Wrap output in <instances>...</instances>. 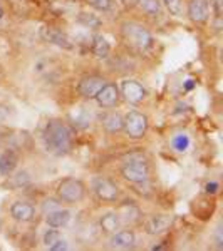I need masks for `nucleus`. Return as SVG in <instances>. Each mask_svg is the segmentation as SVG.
Here are the masks:
<instances>
[{
	"instance_id": "f257e3e1",
	"label": "nucleus",
	"mask_w": 223,
	"mask_h": 251,
	"mask_svg": "<svg viewBox=\"0 0 223 251\" xmlns=\"http://www.w3.org/2000/svg\"><path fill=\"white\" fill-rule=\"evenodd\" d=\"M44 143L49 152L56 156H66L74 148L72 129L60 121H49L44 129Z\"/></svg>"
},
{
	"instance_id": "f03ea898",
	"label": "nucleus",
	"mask_w": 223,
	"mask_h": 251,
	"mask_svg": "<svg viewBox=\"0 0 223 251\" xmlns=\"http://www.w3.org/2000/svg\"><path fill=\"white\" fill-rule=\"evenodd\" d=\"M121 34H123V39L126 40L128 46H131L133 49L141 52L151 49L153 42H155L149 30L136 22H124L121 25Z\"/></svg>"
},
{
	"instance_id": "7ed1b4c3",
	"label": "nucleus",
	"mask_w": 223,
	"mask_h": 251,
	"mask_svg": "<svg viewBox=\"0 0 223 251\" xmlns=\"http://www.w3.org/2000/svg\"><path fill=\"white\" fill-rule=\"evenodd\" d=\"M84 194H86L84 184L79 179H74V177H66L57 186V196L64 203L69 204L79 203V201L84 200Z\"/></svg>"
},
{
	"instance_id": "20e7f679",
	"label": "nucleus",
	"mask_w": 223,
	"mask_h": 251,
	"mask_svg": "<svg viewBox=\"0 0 223 251\" xmlns=\"http://www.w3.org/2000/svg\"><path fill=\"white\" fill-rule=\"evenodd\" d=\"M123 129L131 139H141L148 131V117L139 111H129L123 117Z\"/></svg>"
},
{
	"instance_id": "39448f33",
	"label": "nucleus",
	"mask_w": 223,
	"mask_h": 251,
	"mask_svg": "<svg viewBox=\"0 0 223 251\" xmlns=\"http://www.w3.org/2000/svg\"><path fill=\"white\" fill-rule=\"evenodd\" d=\"M121 176L133 184H143L149 177L148 163H126L121 168Z\"/></svg>"
},
{
	"instance_id": "423d86ee",
	"label": "nucleus",
	"mask_w": 223,
	"mask_h": 251,
	"mask_svg": "<svg viewBox=\"0 0 223 251\" xmlns=\"http://www.w3.org/2000/svg\"><path fill=\"white\" fill-rule=\"evenodd\" d=\"M92 189H94L96 196L101 201H106V203H114V201H117V198H119V188H117V184L112 183L108 177L96 179L94 184H92Z\"/></svg>"
},
{
	"instance_id": "0eeeda50",
	"label": "nucleus",
	"mask_w": 223,
	"mask_h": 251,
	"mask_svg": "<svg viewBox=\"0 0 223 251\" xmlns=\"http://www.w3.org/2000/svg\"><path fill=\"white\" fill-rule=\"evenodd\" d=\"M104 84H106V79L99 77V75H87V77H83L79 80L78 92L84 99H94Z\"/></svg>"
},
{
	"instance_id": "6e6552de",
	"label": "nucleus",
	"mask_w": 223,
	"mask_h": 251,
	"mask_svg": "<svg viewBox=\"0 0 223 251\" xmlns=\"http://www.w3.org/2000/svg\"><path fill=\"white\" fill-rule=\"evenodd\" d=\"M121 94L131 104H141L146 99V89L138 80H123L121 84Z\"/></svg>"
},
{
	"instance_id": "1a4fd4ad",
	"label": "nucleus",
	"mask_w": 223,
	"mask_h": 251,
	"mask_svg": "<svg viewBox=\"0 0 223 251\" xmlns=\"http://www.w3.org/2000/svg\"><path fill=\"white\" fill-rule=\"evenodd\" d=\"M94 99L97 100V104L104 109L116 107L117 102H119V89L116 87V84L106 82L103 87H101V91L96 94Z\"/></svg>"
},
{
	"instance_id": "9d476101",
	"label": "nucleus",
	"mask_w": 223,
	"mask_h": 251,
	"mask_svg": "<svg viewBox=\"0 0 223 251\" xmlns=\"http://www.w3.org/2000/svg\"><path fill=\"white\" fill-rule=\"evenodd\" d=\"M173 225V216L169 214H156V216H151L144 225V229L148 234L155 236V234H161L165 231H168Z\"/></svg>"
},
{
	"instance_id": "9b49d317",
	"label": "nucleus",
	"mask_w": 223,
	"mask_h": 251,
	"mask_svg": "<svg viewBox=\"0 0 223 251\" xmlns=\"http://www.w3.org/2000/svg\"><path fill=\"white\" fill-rule=\"evenodd\" d=\"M40 35H42V39L46 40V42H51L57 47H62V49L74 47V44L69 39V35L64 34L62 30L56 29V27H44V29L40 30Z\"/></svg>"
},
{
	"instance_id": "f8f14e48",
	"label": "nucleus",
	"mask_w": 223,
	"mask_h": 251,
	"mask_svg": "<svg viewBox=\"0 0 223 251\" xmlns=\"http://www.w3.org/2000/svg\"><path fill=\"white\" fill-rule=\"evenodd\" d=\"M188 15L195 24H206L210 17L208 0H190Z\"/></svg>"
},
{
	"instance_id": "ddd939ff",
	"label": "nucleus",
	"mask_w": 223,
	"mask_h": 251,
	"mask_svg": "<svg viewBox=\"0 0 223 251\" xmlns=\"http://www.w3.org/2000/svg\"><path fill=\"white\" fill-rule=\"evenodd\" d=\"M34 206L26 203V201H17V203L12 204L10 208V214L15 221H20V223H27V221H32L34 220Z\"/></svg>"
},
{
	"instance_id": "4468645a",
	"label": "nucleus",
	"mask_w": 223,
	"mask_h": 251,
	"mask_svg": "<svg viewBox=\"0 0 223 251\" xmlns=\"http://www.w3.org/2000/svg\"><path fill=\"white\" fill-rule=\"evenodd\" d=\"M135 243H136L135 233L129 231V229H123V231L114 233V236L111 240V246L117 250H131L135 248Z\"/></svg>"
},
{
	"instance_id": "2eb2a0df",
	"label": "nucleus",
	"mask_w": 223,
	"mask_h": 251,
	"mask_svg": "<svg viewBox=\"0 0 223 251\" xmlns=\"http://www.w3.org/2000/svg\"><path fill=\"white\" fill-rule=\"evenodd\" d=\"M19 157L14 151H5L0 154V176H10L15 171Z\"/></svg>"
},
{
	"instance_id": "dca6fc26",
	"label": "nucleus",
	"mask_w": 223,
	"mask_h": 251,
	"mask_svg": "<svg viewBox=\"0 0 223 251\" xmlns=\"http://www.w3.org/2000/svg\"><path fill=\"white\" fill-rule=\"evenodd\" d=\"M117 216H119V221L124 223V225H135V223L139 220L141 213L135 204H131L129 201H126V203L119 208Z\"/></svg>"
},
{
	"instance_id": "f3484780",
	"label": "nucleus",
	"mask_w": 223,
	"mask_h": 251,
	"mask_svg": "<svg viewBox=\"0 0 223 251\" xmlns=\"http://www.w3.org/2000/svg\"><path fill=\"white\" fill-rule=\"evenodd\" d=\"M69 220H71V213L67 211V209H54V211H49L47 213V225L51 226V228H62V226H66Z\"/></svg>"
},
{
	"instance_id": "a211bd4d",
	"label": "nucleus",
	"mask_w": 223,
	"mask_h": 251,
	"mask_svg": "<svg viewBox=\"0 0 223 251\" xmlns=\"http://www.w3.org/2000/svg\"><path fill=\"white\" fill-rule=\"evenodd\" d=\"M91 50H92V54H94L96 57L106 59L109 55V50H111V46H109V42L106 40L104 35H94V37H92Z\"/></svg>"
},
{
	"instance_id": "6ab92c4d",
	"label": "nucleus",
	"mask_w": 223,
	"mask_h": 251,
	"mask_svg": "<svg viewBox=\"0 0 223 251\" xmlns=\"http://www.w3.org/2000/svg\"><path fill=\"white\" fill-rule=\"evenodd\" d=\"M103 126L106 127L108 132L116 134V132L123 131V116L117 114V112H109L103 117Z\"/></svg>"
},
{
	"instance_id": "aec40b11",
	"label": "nucleus",
	"mask_w": 223,
	"mask_h": 251,
	"mask_svg": "<svg viewBox=\"0 0 223 251\" xmlns=\"http://www.w3.org/2000/svg\"><path fill=\"white\" fill-rule=\"evenodd\" d=\"M99 225H101V228H103V231L109 233V234H114L117 229L121 228V221H119V216H117V213L104 214V216L101 218Z\"/></svg>"
},
{
	"instance_id": "412c9836",
	"label": "nucleus",
	"mask_w": 223,
	"mask_h": 251,
	"mask_svg": "<svg viewBox=\"0 0 223 251\" xmlns=\"http://www.w3.org/2000/svg\"><path fill=\"white\" fill-rule=\"evenodd\" d=\"M139 9L149 17H160L161 15V3L160 0H136Z\"/></svg>"
},
{
	"instance_id": "4be33fe9",
	"label": "nucleus",
	"mask_w": 223,
	"mask_h": 251,
	"mask_svg": "<svg viewBox=\"0 0 223 251\" xmlns=\"http://www.w3.org/2000/svg\"><path fill=\"white\" fill-rule=\"evenodd\" d=\"M72 124L81 129L87 127L91 124V112H87L86 109H79L76 114H72Z\"/></svg>"
},
{
	"instance_id": "5701e85b",
	"label": "nucleus",
	"mask_w": 223,
	"mask_h": 251,
	"mask_svg": "<svg viewBox=\"0 0 223 251\" xmlns=\"http://www.w3.org/2000/svg\"><path fill=\"white\" fill-rule=\"evenodd\" d=\"M163 3L171 15H176V17L183 15V0H163Z\"/></svg>"
},
{
	"instance_id": "b1692460",
	"label": "nucleus",
	"mask_w": 223,
	"mask_h": 251,
	"mask_svg": "<svg viewBox=\"0 0 223 251\" xmlns=\"http://www.w3.org/2000/svg\"><path fill=\"white\" fill-rule=\"evenodd\" d=\"M78 20L83 25L89 27V29H97V27L101 25V20L97 19V15L94 14H81Z\"/></svg>"
},
{
	"instance_id": "393cba45",
	"label": "nucleus",
	"mask_w": 223,
	"mask_h": 251,
	"mask_svg": "<svg viewBox=\"0 0 223 251\" xmlns=\"http://www.w3.org/2000/svg\"><path fill=\"white\" fill-rule=\"evenodd\" d=\"M173 148H175L178 152H185L186 149L190 148V137L186 134L175 136V137H173Z\"/></svg>"
},
{
	"instance_id": "a878e982",
	"label": "nucleus",
	"mask_w": 223,
	"mask_h": 251,
	"mask_svg": "<svg viewBox=\"0 0 223 251\" xmlns=\"http://www.w3.org/2000/svg\"><path fill=\"white\" fill-rule=\"evenodd\" d=\"M123 163H148V157H146L141 151H133L123 156Z\"/></svg>"
},
{
	"instance_id": "bb28decb",
	"label": "nucleus",
	"mask_w": 223,
	"mask_h": 251,
	"mask_svg": "<svg viewBox=\"0 0 223 251\" xmlns=\"http://www.w3.org/2000/svg\"><path fill=\"white\" fill-rule=\"evenodd\" d=\"M87 3L91 7H94L96 10L101 12H108L112 7V0H87Z\"/></svg>"
},
{
	"instance_id": "cd10ccee",
	"label": "nucleus",
	"mask_w": 223,
	"mask_h": 251,
	"mask_svg": "<svg viewBox=\"0 0 223 251\" xmlns=\"http://www.w3.org/2000/svg\"><path fill=\"white\" fill-rule=\"evenodd\" d=\"M59 231H56V229H49V231H46V234H44V245L47 246H51V245H54L56 241L59 240Z\"/></svg>"
},
{
	"instance_id": "c85d7f7f",
	"label": "nucleus",
	"mask_w": 223,
	"mask_h": 251,
	"mask_svg": "<svg viewBox=\"0 0 223 251\" xmlns=\"http://www.w3.org/2000/svg\"><path fill=\"white\" fill-rule=\"evenodd\" d=\"M218 189H220V184L217 181H210V183L205 184V193L206 194H217Z\"/></svg>"
},
{
	"instance_id": "c756f323",
	"label": "nucleus",
	"mask_w": 223,
	"mask_h": 251,
	"mask_svg": "<svg viewBox=\"0 0 223 251\" xmlns=\"http://www.w3.org/2000/svg\"><path fill=\"white\" fill-rule=\"evenodd\" d=\"M69 248V246H67V243L66 241H60V238H59V240L57 241H56L54 243V245H51V246H49V250H51V251H64V250H67Z\"/></svg>"
},
{
	"instance_id": "7c9ffc66",
	"label": "nucleus",
	"mask_w": 223,
	"mask_h": 251,
	"mask_svg": "<svg viewBox=\"0 0 223 251\" xmlns=\"http://www.w3.org/2000/svg\"><path fill=\"white\" fill-rule=\"evenodd\" d=\"M212 5H213V10H215V17L220 19L222 10H223V0H212Z\"/></svg>"
},
{
	"instance_id": "2f4dec72",
	"label": "nucleus",
	"mask_w": 223,
	"mask_h": 251,
	"mask_svg": "<svg viewBox=\"0 0 223 251\" xmlns=\"http://www.w3.org/2000/svg\"><path fill=\"white\" fill-rule=\"evenodd\" d=\"M42 209H44L46 213L54 211V209H57V203H56V201H52V200H47L46 203L42 204Z\"/></svg>"
},
{
	"instance_id": "473e14b6",
	"label": "nucleus",
	"mask_w": 223,
	"mask_h": 251,
	"mask_svg": "<svg viewBox=\"0 0 223 251\" xmlns=\"http://www.w3.org/2000/svg\"><path fill=\"white\" fill-rule=\"evenodd\" d=\"M222 243H223V238H222V228L218 226L217 228V246L218 248H222Z\"/></svg>"
},
{
	"instance_id": "72a5a7b5",
	"label": "nucleus",
	"mask_w": 223,
	"mask_h": 251,
	"mask_svg": "<svg viewBox=\"0 0 223 251\" xmlns=\"http://www.w3.org/2000/svg\"><path fill=\"white\" fill-rule=\"evenodd\" d=\"M193 87H195V82H193V80H186V84H185V89H186V91H192Z\"/></svg>"
},
{
	"instance_id": "f704fd0d",
	"label": "nucleus",
	"mask_w": 223,
	"mask_h": 251,
	"mask_svg": "<svg viewBox=\"0 0 223 251\" xmlns=\"http://www.w3.org/2000/svg\"><path fill=\"white\" fill-rule=\"evenodd\" d=\"M121 2H123L124 5H135V3H136V0H121Z\"/></svg>"
},
{
	"instance_id": "c9c22d12",
	"label": "nucleus",
	"mask_w": 223,
	"mask_h": 251,
	"mask_svg": "<svg viewBox=\"0 0 223 251\" xmlns=\"http://www.w3.org/2000/svg\"><path fill=\"white\" fill-rule=\"evenodd\" d=\"M3 17V9H2V5H0V19Z\"/></svg>"
}]
</instances>
